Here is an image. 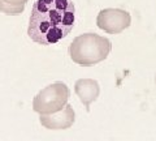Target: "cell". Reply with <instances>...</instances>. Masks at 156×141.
I'll use <instances>...</instances> for the list:
<instances>
[{"label": "cell", "mask_w": 156, "mask_h": 141, "mask_svg": "<svg viewBox=\"0 0 156 141\" xmlns=\"http://www.w3.org/2000/svg\"><path fill=\"white\" fill-rule=\"evenodd\" d=\"M39 121L44 128L52 131H61L70 128L76 121V113L73 106L68 103L64 109L52 114H41Z\"/></svg>", "instance_id": "5b68a950"}, {"label": "cell", "mask_w": 156, "mask_h": 141, "mask_svg": "<svg viewBox=\"0 0 156 141\" xmlns=\"http://www.w3.org/2000/svg\"><path fill=\"white\" fill-rule=\"evenodd\" d=\"M155 82H156V76H155Z\"/></svg>", "instance_id": "ba28073f"}, {"label": "cell", "mask_w": 156, "mask_h": 141, "mask_svg": "<svg viewBox=\"0 0 156 141\" xmlns=\"http://www.w3.org/2000/svg\"><path fill=\"white\" fill-rule=\"evenodd\" d=\"M111 50L112 43L108 38L95 33H85L73 39L68 48V52L76 64L91 67L105 60Z\"/></svg>", "instance_id": "7a4b0ae2"}, {"label": "cell", "mask_w": 156, "mask_h": 141, "mask_svg": "<svg viewBox=\"0 0 156 141\" xmlns=\"http://www.w3.org/2000/svg\"><path fill=\"white\" fill-rule=\"evenodd\" d=\"M70 90L65 82L56 81L43 87L33 99V110L38 114H52L68 105Z\"/></svg>", "instance_id": "3957f363"}, {"label": "cell", "mask_w": 156, "mask_h": 141, "mask_svg": "<svg viewBox=\"0 0 156 141\" xmlns=\"http://www.w3.org/2000/svg\"><path fill=\"white\" fill-rule=\"evenodd\" d=\"M131 24V16L128 11L120 8L101 9L96 17V25L108 34H120Z\"/></svg>", "instance_id": "277c9868"}, {"label": "cell", "mask_w": 156, "mask_h": 141, "mask_svg": "<svg viewBox=\"0 0 156 141\" xmlns=\"http://www.w3.org/2000/svg\"><path fill=\"white\" fill-rule=\"evenodd\" d=\"M74 93L86 109L90 110V105L95 102L100 94L99 82L94 79H80L74 84Z\"/></svg>", "instance_id": "8992f818"}, {"label": "cell", "mask_w": 156, "mask_h": 141, "mask_svg": "<svg viewBox=\"0 0 156 141\" xmlns=\"http://www.w3.org/2000/svg\"><path fill=\"white\" fill-rule=\"evenodd\" d=\"M76 24L72 0H37L29 18L27 35L42 46L55 45L68 37Z\"/></svg>", "instance_id": "6da1fadb"}, {"label": "cell", "mask_w": 156, "mask_h": 141, "mask_svg": "<svg viewBox=\"0 0 156 141\" xmlns=\"http://www.w3.org/2000/svg\"><path fill=\"white\" fill-rule=\"evenodd\" d=\"M29 0H0V12L7 16H18L23 12Z\"/></svg>", "instance_id": "52a82bcc"}]
</instances>
